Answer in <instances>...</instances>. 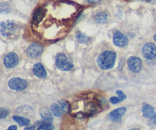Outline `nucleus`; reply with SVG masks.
I'll return each instance as SVG.
<instances>
[{
  "instance_id": "15",
  "label": "nucleus",
  "mask_w": 156,
  "mask_h": 130,
  "mask_svg": "<svg viewBox=\"0 0 156 130\" xmlns=\"http://www.w3.org/2000/svg\"><path fill=\"white\" fill-rule=\"evenodd\" d=\"M50 112L53 116L56 117H60L63 115L64 110L61 106L57 104H53L50 106Z\"/></svg>"
},
{
  "instance_id": "9",
  "label": "nucleus",
  "mask_w": 156,
  "mask_h": 130,
  "mask_svg": "<svg viewBox=\"0 0 156 130\" xmlns=\"http://www.w3.org/2000/svg\"><path fill=\"white\" fill-rule=\"evenodd\" d=\"M3 62L6 68L12 69L16 66L18 63V56L15 53H9L6 55L3 59Z\"/></svg>"
},
{
  "instance_id": "30",
  "label": "nucleus",
  "mask_w": 156,
  "mask_h": 130,
  "mask_svg": "<svg viewBox=\"0 0 156 130\" xmlns=\"http://www.w3.org/2000/svg\"><path fill=\"white\" fill-rule=\"evenodd\" d=\"M129 130H140V129H137V128H133V129H129Z\"/></svg>"
},
{
  "instance_id": "6",
  "label": "nucleus",
  "mask_w": 156,
  "mask_h": 130,
  "mask_svg": "<svg viewBox=\"0 0 156 130\" xmlns=\"http://www.w3.org/2000/svg\"><path fill=\"white\" fill-rule=\"evenodd\" d=\"M142 53L146 59L149 60L156 59V45L152 43H147L143 46Z\"/></svg>"
},
{
  "instance_id": "14",
  "label": "nucleus",
  "mask_w": 156,
  "mask_h": 130,
  "mask_svg": "<svg viewBox=\"0 0 156 130\" xmlns=\"http://www.w3.org/2000/svg\"><path fill=\"white\" fill-rule=\"evenodd\" d=\"M40 114H41V118H42L43 123H50L53 122V117H52L51 115V113L50 112V111H49L47 108L43 107L42 109L41 110Z\"/></svg>"
},
{
  "instance_id": "13",
  "label": "nucleus",
  "mask_w": 156,
  "mask_h": 130,
  "mask_svg": "<svg viewBox=\"0 0 156 130\" xmlns=\"http://www.w3.org/2000/svg\"><path fill=\"white\" fill-rule=\"evenodd\" d=\"M142 112H143V116L146 118L152 119V117L155 116V110L154 107L148 104H143V107H142Z\"/></svg>"
},
{
  "instance_id": "4",
  "label": "nucleus",
  "mask_w": 156,
  "mask_h": 130,
  "mask_svg": "<svg viewBox=\"0 0 156 130\" xmlns=\"http://www.w3.org/2000/svg\"><path fill=\"white\" fill-rule=\"evenodd\" d=\"M17 30V25L12 21H5L0 23V34L9 37L13 35Z\"/></svg>"
},
{
  "instance_id": "8",
  "label": "nucleus",
  "mask_w": 156,
  "mask_h": 130,
  "mask_svg": "<svg viewBox=\"0 0 156 130\" xmlns=\"http://www.w3.org/2000/svg\"><path fill=\"white\" fill-rule=\"evenodd\" d=\"M43 49L42 45L37 44V43H34V44H30L28 47H27L26 53H27V56H30V58H37L42 54L43 53Z\"/></svg>"
},
{
  "instance_id": "29",
  "label": "nucleus",
  "mask_w": 156,
  "mask_h": 130,
  "mask_svg": "<svg viewBox=\"0 0 156 130\" xmlns=\"http://www.w3.org/2000/svg\"><path fill=\"white\" fill-rule=\"evenodd\" d=\"M152 121H153V123H155V125L156 126V114H155V116H154V117H152Z\"/></svg>"
},
{
  "instance_id": "10",
  "label": "nucleus",
  "mask_w": 156,
  "mask_h": 130,
  "mask_svg": "<svg viewBox=\"0 0 156 130\" xmlns=\"http://www.w3.org/2000/svg\"><path fill=\"white\" fill-rule=\"evenodd\" d=\"M113 42L117 47H124L128 44L127 37L120 31H116L113 37Z\"/></svg>"
},
{
  "instance_id": "1",
  "label": "nucleus",
  "mask_w": 156,
  "mask_h": 130,
  "mask_svg": "<svg viewBox=\"0 0 156 130\" xmlns=\"http://www.w3.org/2000/svg\"><path fill=\"white\" fill-rule=\"evenodd\" d=\"M79 13L74 2L44 0L34 12L32 30L41 40L56 42L68 33Z\"/></svg>"
},
{
  "instance_id": "12",
  "label": "nucleus",
  "mask_w": 156,
  "mask_h": 130,
  "mask_svg": "<svg viewBox=\"0 0 156 130\" xmlns=\"http://www.w3.org/2000/svg\"><path fill=\"white\" fill-rule=\"evenodd\" d=\"M33 72L34 76L39 78V79H44V78L47 77V72H46L44 65L41 63H40V62L34 64L33 68Z\"/></svg>"
},
{
  "instance_id": "18",
  "label": "nucleus",
  "mask_w": 156,
  "mask_h": 130,
  "mask_svg": "<svg viewBox=\"0 0 156 130\" xmlns=\"http://www.w3.org/2000/svg\"><path fill=\"white\" fill-rule=\"evenodd\" d=\"M59 103L60 104V106L63 108L64 111L67 113V114H70L72 111V107L70 105L69 102L67 101L66 100H59Z\"/></svg>"
},
{
  "instance_id": "27",
  "label": "nucleus",
  "mask_w": 156,
  "mask_h": 130,
  "mask_svg": "<svg viewBox=\"0 0 156 130\" xmlns=\"http://www.w3.org/2000/svg\"><path fill=\"white\" fill-rule=\"evenodd\" d=\"M24 130H35V126H27V127H26L25 129H24Z\"/></svg>"
},
{
  "instance_id": "24",
  "label": "nucleus",
  "mask_w": 156,
  "mask_h": 130,
  "mask_svg": "<svg viewBox=\"0 0 156 130\" xmlns=\"http://www.w3.org/2000/svg\"><path fill=\"white\" fill-rule=\"evenodd\" d=\"M117 95H118V97L120 99V100L121 101H123V100H124L125 99H126V95L124 94V93L122 91H120V90H118V91H117Z\"/></svg>"
},
{
  "instance_id": "25",
  "label": "nucleus",
  "mask_w": 156,
  "mask_h": 130,
  "mask_svg": "<svg viewBox=\"0 0 156 130\" xmlns=\"http://www.w3.org/2000/svg\"><path fill=\"white\" fill-rule=\"evenodd\" d=\"M101 0H87V2L89 4H95V3L100 2Z\"/></svg>"
},
{
  "instance_id": "22",
  "label": "nucleus",
  "mask_w": 156,
  "mask_h": 130,
  "mask_svg": "<svg viewBox=\"0 0 156 130\" xmlns=\"http://www.w3.org/2000/svg\"><path fill=\"white\" fill-rule=\"evenodd\" d=\"M10 111L5 107H0V119H5L9 116Z\"/></svg>"
},
{
  "instance_id": "16",
  "label": "nucleus",
  "mask_w": 156,
  "mask_h": 130,
  "mask_svg": "<svg viewBox=\"0 0 156 130\" xmlns=\"http://www.w3.org/2000/svg\"><path fill=\"white\" fill-rule=\"evenodd\" d=\"M14 120H15L16 123H18V124L20 126H27L30 124V120L27 118H25V117H20V116H14L12 117Z\"/></svg>"
},
{
  "instance_id": "2",
  "label": "nucleus",
  "mask_w": 156,
  "mask_h": 130,
  "mask_svg": "<svg viewBox=\"0 0 156 130\" xmlns=\"http://www.w3.org/2000/svg\"><path fill=\"white\" fill-rule=\"evenodd\" d=\"M116 58L117 55L114 51L106 50L99 55L97 59V63L101 69H111L115 64Z\"/></svg>"
},
{
  "instance_id": "23",
  "label": "nucleus",
  "mask_w": 156,
  "mask_h": 130,
  "mask_svg": "<svg viewBox=\"0 0 156 130\" xmlns=\"http://www.w3.org/2000/svg\"><path fill=\"white\" fill-rule=\"evenodd\" d=\"M109 101L111 102L112 104H117L121 102V100H120V99L118 97H111V98H110Z\"/></svg>"
},
{
  "instance_id": "7",
  "label": "nucleus",
  "mask_w": 156,
  "mask_h": 130,
  "mask_svg": "<svg viewBox=\"0 0 156 130\" xmlns=\"http://www.w3.org/2000/svg\"><path fill=\"white\" fill-rule=\"evenodd\" d=\"M127 65L129 69L132 72L136 73L141 70L143 67V62L140 58L137 56H131L127 60Z\"/></svg>"
},
{
  "instance_id": "5",
  "label": "nucleus",
  "mask_w": 156,
  "mask_h": 130,
  "mask_svg": "<svg viewBox=\"0 0 156 130\" xmlns=\"http://www.w3.org/2000/svg\"><path fill=\"white\" fill-rule=\"evenodd\" d=\"M27 82L21 78H13L11 79L9 82V87L14 91H23L27 88Z\"/></svg>"
},
{
  "instance_id": "11",
  "label": "nucleus",
  "mask_w": 156,
  "mask_h": 130,
  "mask_svg": "<svg viewBox=\"0 0 156 130\" xmlns=\"http://www.w3.org/2000/svg\"><path fill=\"white\" fill-rule=\"evenodd\" d=\"M126 111V107H120L118 109H116L110 113L109 119L113 122L115 123H120L122 120V117L124 115Z\"/></svg>"
},
{
  "instance_id": "28",
  "label": "nucleus",
  "mask_w": 156,
  "mask_h": 130,
  "mask_svg": "<svg viewBox=\"0 0 156 130\" xmlns=\"http://www.w3.org/2000/svg\"><path fill=\"white\" fill-rule=\"evenodd\" d=\"M142 1H146L147 2H151V3H155L156 0H142Z\"/></svg>"
},
{
  "instance_id": "19",
  "label": "nucleus",
  "mask_w": 156,
  "mask_h": 130,
  "mask_svg": "<svg viewBox=\"0 0 156 130\" xmlns=\"http://www.w3.org/2000/svg\"><path fill=\"white\" fill-rule=\"evenodd\" d=\"M76 38L80 44H86L89 40L88 37L86 34H85V33H81V32H79V33H76Z\"/></svg>"
},
{
  "instance_id": "21",
  "label": "nucleus",
  "mask_w": 156,
  "mask_h": 130,
  "mask_svg": "<svg viewBox=\"0 0 156 130\" xmlns=\"http://www.w3.org/2000/svg\"><path fill=\"white\" fill-rule=\"evenodd\" d=\"M37 130H54V126L51 123H43V124L40 125Z\"/></svg>"
},
{
  "instance_id": "31",
  "label": "nucleus",
  "mask_w": 156,
  "mask_h": 130,
  "mask_svg": "<svg viewBox=\"0 0 156 130\" xmlns=\"http://www.w3.org/2000/svg\"><path fill=\"white\" fill-rule=\"evenodd\" d=\"M154 40H155V41L156 42V34L154 36Z\"/></svg>"
},
{
  "instance_id": "3",
  "label": "nucleus",
  "mask_w": 156,
  "mask_h": 130,
  "mask_svg": "<svg viewBox=\"0 0 156 130\" xmlns=\"http://www.w3.org/2000/svg\"><path fill=\"white\" fill-rule=\"evenodd\" d=\"M56 65L61 71H70L73 68V62H70L63 53H59L56 56Z\"/></svg>"
},
{
  "instance_id": "26",
  "label": "nucleus",
  "mask_w": 156,
  "mask_h": 130,
  "mask_svg": "<svg viewBox=\"0 0 156 130\" xmlns=\"http://www.w3.org/2000/svg\"><path fill=\"white\" fill-rule=\"evenodd\" d=\"M6 130H17V126H15V125H12V126H9V127L8 128V129Z\"/></svg>"
},
{
  "instance_id": "20",
  "label": "nucleus",
  "mask_w": 156,
  "mask_h": 130,
  "mask_svg": "<svg viewBox=\"0 0 156 130\" xmlns=\"http://www.w3.org/2000/svg\"><path fill=\"white\" fill-rule=\"evenodd\" d=\"M10 12L9 5L6 2L0 3V13H8Z\"/></svg>"
},
{
  "instance_id": "17",
  "label": "nucleus",
  "mask_w": 156,
  "mask_h": 130,
  "mask_svg": "<svg viewBox=\"0 0 156 130\" xmlns=\"http://www.w3.org/2000/svg\"><path fill=\"white\" fill-rule=\"evenodd\" d=\"M94 19L98 24H105L108 21V15L105 12H99L94 17Z\"/></svg>"
}]
</instances>
